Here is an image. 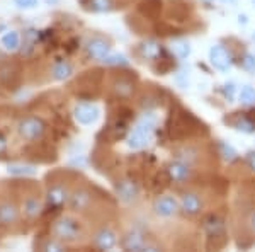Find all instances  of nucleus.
I'll return each instance as SVG.
<instances>
[{
  "label": "nucleus",
  "mask_w": 255,
  "mask_h": 252,
  "mask_svg": "<svg viewBox=\"0 0 255 252\" xmlns=\"http://www.w3.org/2000/svg\"><path fill=\"white\" fill-rule=\"evenodd\" d=\"M51 235L63 244H80L87 237V225L73 215H63L51 225Z\"/></svg>",
  "instance_id": "f257e3e1"
},
{
  "label": "nucleus",
  "mask_w": 255,
  "mask_h": 252,
  "mask_svg": "<svg viewBox=\"0 0 255 252\" xmlns=\"http://www.w3.org/2000/svg\"><path fill=\"white\" fill-rule=\"evenodd\" d=\"M155 126H157V118L151 113L145 114L139 121L136 123V126L133 128V131L128 136V147L133 148V150H139L150 142L151 133H153Z\"/></svg>",
  "instance_id": "f03ea898"
},
{
  "label": "nucleus",
  "mask_w": 255,
  "mask_h": 252,
  "mask_svg": "<svg viewBox=\"0 0 255 252\" xmlns=\"http://www.w3.org/2000/svg\"><path fill=\"white\" fill-rule=\"evenodd\" d=\"M17 135L26 142H36V140H41L46 131V125L44 121L38 116H26L22 119H19L17 126Z\"/></svg>",
  "instance_id": "7ed1b4c3"
},
{
  "label": "nucleus",
  "mask_w": 255,
  "mask_h": 252,
  "mask_svg": "<svg viewBox=\"0 0 255 252\" xmlns=\"http://www.w3.org/2000/svg\"><path fill=\"white\" fill-rule=\"evenodd\" d=\"M94 205V193L90 191L87 186H80V188L73 189L70 194V206H72L73 212H89Z\"/></svg>",
  "instance_id": "20e7f679"
},
{
  "label": "nucleus",
  "mask_w": 255,
  "mask_h": 252,
  "mask_svg": "<svg viewBox=\"0 0 255 252\" xmlns=\"http://www.w3.org/2000/svg\"><path fill=\"white\" fill-rule=\"evenodd\" d=\"M121 246L126 251H158L157 246L150 244L146 241V237L138 230H131L128 232L121 241Z\"/></svg>",
  "instance_id": "39448f33"
},
{
  "label": "nucleus",
  "mask_w": 255,
  "mask_h": 252,
  "mask_svg": "<svg viewBox=\"0 0 255 252\" xmlns=\"http://www.w3.org/2000/svg\"><path fill=\"white\" fill-rule=\"evenodd\" d=\"M94 246L101 251H111L118 246V234L109 227H101L94 234Z\"/></svg>",
  "instance_id": "423d86ee"
},
{
  "label": "nucleus",
  "mask_w": 255,
  "mask_h": 252,
  "mask_svg": "<svg viewBox=\"0 0 255 252\" xmlns=\"http://www.w3.org/2000/svg\"><path fill=\"white\" fill-rule=\"evenodd\" d=\"M111 90L119 99H129L133 97L134 90H136V84H134V80L131 77L118 75L114 77L113 84H111Z\"/></svg>",
  "instance_id": "0eeeda50"
},
{
  "label": "nucleus",
  "mask_w": 255,
  "mask_h": 252,
  "mask_svg": "<svg viewBox=\"0 0 255 252\" xmlns=\"http://www.w3.org/2000/svg\"><path fill=\"white\" fill-rule=\"evenodd\" d=\"M209 61L216 70H221V72H226L230 67H232V55L226 49L223 44H215L211 49H209Z\"/></svg>",
  "instance_id": "6e6552de"
},
{
  "label": "nucleus",
  "mask_w": 255,
  "mask_h": 252,
  "mask_svg": "<svg viewBox=\"0 0 255 252\" xmlns=\"http://www.w3.org/2000/svg\"><path fill=\"white\" fill-rule=\"evenodd\" d=\"M20 210L19 206L10 200H0V225L12 227L19 222Z\"/></svg>",
  "instance_id": "1a4fd4ad"
},
{
  "label": "nucleus",
  "mask_w": 255,
  "mask_h": 252,
  "mask_svg": "<svg viewBox=\"0 0 255 252\" xmlns=\"http://www.w3.org/2000/svg\"><path fill=\"white\" fill-rule=\"evenodd\" d=\"M204 203H203V198L199 196L197 193H184L182 198H180V210H182L186 215H199L203 212Z\"/></svg>",
  "instance_id": "9d476101"
},
{
  "label": "nucleus",
  "mask_w": 255,
  "mask_h": 252,
  "mask_svg": "<svg viewBox=\"0 0 255 252\" xmlns=\"http://www.w3.org/2000/svg\"><path fill=\"white\" fill-rule=\"evenodd\" d=\"M179 210V203L174 196H160L155 200L153 203V212L162 218H168V217H174Z\"/></svg>",
  "instance_id": "9b49d317"
},
{
  "label": "nucleus",
  "mask_w": 255,
  "mask_h": 252,
  "mask_svg": "<svg viewBox=\"0 0 255 252\" xmlns=\"http://www.w3.org/2000/svg\"><path fill=\"white\" fill-rule=\"evenodd\" d=\"M73 114H75V119L80 123V125H92V123H96L99 118V107L96 104L84 102V104H79L75 107Z\"/></svg>",
  "instance_id": "f8f14e48"
},
{
  "label": "nucleus",
  "mask_w": 255,
  "mask_h": 252,
  "mask_svg": "<svg viewBox=\"0 0 255 252\" xmlns=\"http://www.w3.org/2000/svg\"><path fill=\"white\" fill-rule=\"evenodd\" d=\"M191 165L182 162V160H175V162H170L167 165V174L175 183H186V181L191 179Z\"/></svg>",
  "instance_id": "ddd939ff"
},
{
  "label": "nucleus",
  "mask_w": 255,
  "mask_h": 252,
  "mask_svg": "<svg viewBox=\"0 0 255 252\" xmlns=\"http://www.w3.org/2000/svg\"><path fill=\"white\" fill-rule=\"evenodd\" d=\"M138 193H139L138 184L134 183V181H131V179H121L116 184V194H118V198L121 201H125V203H131V201L136 200Z\"/></svg>",
  "instance_id": "4468645a"
},
{
  "label": "nucleus",
  "mask_w": 255,
  "mask_h": 252,
  "mask_svg": "<svg viewBox=\"0 0 255 252\" xmlns=\"http://www.w3.org/2000/svg\"><path fill=\"white\" fill-rule=\"evenodd\" d=\"M87 53L94 60L102 61L108 55H111V44L102 38H94L87 43Z\"/></svg>",
  "instance_id": "2eb2a0df"
},
{
  "label": "nucleus",
  "mask_w": 255,
  "mask_h": 252,
  "mask_svg": "<svg viewBox=\"0 0 255 252\" xmlns=\"http://www.w3.org/2000/svg\"><path fill=\"white\" fill-rule=\"evenodd\" d=\"M204 230L208 232L209 241H215V239H220V237H226L225 223L220 217H218V215H211L209 218H206V222H204Z\"/></svg>",
  "instance_id": "dca6fc26"
},
{
  "label": "nucleus",
  "mask_w": 255,
  "mask_h": 252,
  "mask_svg": "<svg viewBox=\"0 0 255 252\" xmlns=\"http://www.w3.org/2000/svg\"><path fill=\"white\" fill-rule=\"evenodd\" d=\"M20 210H22L24 217L29 218V220H32V218H36L41 213V210H43V205H41V200H39L38 196H36V194H29V196L24 198Z\"/></svg>",
  "instance_id": "f3484780"
},
{
  "label": "nucleus",
  "mask_w": 255,
  "mask_h": 252,
  "mask_svg": "<svg viewBox=\"0 0 255 252\" xmlns=\"http://www.w3.org/2000/svg\"><path fill=\"white\" fill-rule=\"evenodd\" d=\"M68 198L70 196H68L67 188L61 184H53L51 188L48 189V201H49V205H53V206H61Z\"/></svg>",
  "instance_id": "a211bd4d"
},
{
  "label": "nucleus",
  "mask_w": 255,
  "mask_h": 252,
  "mask_svg": "<svg viewBox=\"0 0 255 252\" xmlns=\"http://www.w3.org/2000/svg\"><path fill=\"white\" fill-rule=\"evenodd\" d=\"M72 73H73L72 63H68V61H65V60L56 61L51 67V77L55 78V80H67L68 77H72Z\"/></svg>",
  "instance_id": "6ab92c4d"
},
{
  "label": "nucleus",
  "mask_w": 255,
  "mask_h": 252,
  "mask_svg": "<svg viewBox=\"0 0 255 252\" xmlns=\"http://www.w3.org/2000/svg\"><path fill=\"white\" fill-rule=\"evenodd\" d=\"M7 172L12 176H34L36 167L29 164H9L7 165Z\"/></svg>",
  "instance_id": "aec40b11"
},
{
  "label": "nucleus",
  "mask_w": 255,
  "mask_h": 252,
  "mask_svg": "<svg viewBox=\"0 0 255 252\" xmlns=\"http://www.w3.org/2000/svg\"><path fill=\"white\" fill-rule=\"evenodd\" d=\"M2 46L7 49V51H15L20 46V38L17 31H9L7 34L2 36Z\"/></svg>",
  "instance_id": "412c9836"
},
{
  "label": "nucleus",
  "mask_w": 255,
  "mask_h": 252,
  "mask_svg": "<svg viewBox=\"0 0 255 252\" xmlns=\"http://www.w3.org/2000/svg\"><path fill=\"white\" fill-rule=\"evenodd\" d=\"M172 51H174L179 58H187V56L191 55V46H189L187 41L177 39L172 43Z\"/></svg>",
  "instance_id": "4be33fe9"
},
{
  "label": "nucleus",
  "mask_w": 255,
  "mask_h": 252,
  "mask_svg": "<svg viewBox=\"0 0 255 252\" xmlns=\"http://www.w3.org/2000/svg\"><path fill=\"white\" fill-rule=\"evenodd\" d=\"M141 53H143V56H146V58L155 60V58H158L162 49H160V46L155 43V41H146V43L141 46Z\"/></svg>",
  "instance_id": "5701e85b"
},
{
  "label": "nucleus",
  "mask_w": 255,
  "mask_h": 252,
  "mask_svg": "<svg viewBox=\"0 0 255 252\" xmlns=\"http://www.w3.org/2000/svg\"><path fill=\"white\" fill-rule=\"evenodd\" d=\"M102 61H104L106 65H109V67H128V65H129L126 56L119 55V53H116V55H108Z\"/></svg>",
  "instance_id": "b1692460"
},
{
  "label": "nucleus",
  "mask_w": 255,
  "mask_h": 252,
  "mask_svg": "<svg viewBox=\"0 0 255 252\" xmlns=\"http://www.w3.org/2000/svg\"><path fill=\"white\" fill-rule=\"evenodd\" d=\"M240 102L245 106L255 104V89L252 85H245V87L240 90Z\"/></svg>",
  "instance_id": "393cba45"
},
{
  "label": "nucleus",
  "mask_w": 255,
  "mask_h": 252,
  "mask_svg": "<svg viewBox=\"0 0 255 252\" xmlns=\"http://www.w3.org/2000/svg\"><path fill=\"white\" fill-rule=\"evenodd\" d=\"M235 128H237L238 131H244V133H254V131H255V123L252 121V119L242 116L235 123Z\"/></svg>",
  "instance_id": "a878e982"
},
{
  "label": "nucleus",
  "mask_w": 255,
  "mask_h": 252,
  "mask_svg": "<svg viewBox=\"0 0 255 252\" xmlns=\"http://www.w3.org/2000/svg\"><path fill=\"white\" fill-rule=\"evenodd\" d=\"M41 249L43 251H55V252H60V251H65V244L63 242H60L58 239H55V237H51V239H48L46 242L41 246Z\"/></svg>",
  "instance_id": "bb28decb"
},
{
  "label": "nucleus",
  "mask_w": 255,
  "mask_h": 252,
  "mask_svg": "<svg viewBox=\"0 0 255 252\" xmlns=\"http://www.w3.org/2000/svg\"><path fill=\"white\" fill-rule=\"evenodd\" d=\"M92 10L96 12H109L113 9V2L111 0H90Z\"/></svg>",
  "instance_id": "cd10ccee"
},
{
  "label": "nucleus",
  "mask_w": 255,
  "mask_h": 252,
  "mask_svg": "<svg viewBox=\"0 0 255 252\" xmlns=\"http://www.w3.org/2000/svg\"><path fill=\"white\" fill-rule=\"evenodd\" d=\"M220 147H221V155H223L226 160H233V159H235L237 152H235V148H233L232 145H226V143H221Z\"/></svg>",
  "instance_id": "c85d7f7f"
},
{
  "label": "nucleus",
  "mask_w": 255,
  "mask_h": 252,
  "mask_svg": "<svg viewBox=\"0 0 255 252\" xmlns=\"http://www.w3.org/2000/svg\"><path fill=\"white\" fill-rule=\"evenodd\" d=\"M38 0H15V5L20 7V9H32L36 7Z\"/></svg>",
  "instance_id": "c756f323"
},
{
  "label": "nucleus",
  "mask_w": 255,
  "mask_h": 252,
  "mask_svg": "<svg viewBox=\"0 0 255 252\" xmlns=\"http://www.w3.org/2000/svg\"><path fill=\"white\" fill-rule=\"evenodd\" d=\"M244 67L247 70H255V60L252 55H245V60H244Z\"/></svg>",
  "instance_id": "7c9ffc66"
},
{
  "label": "nucleus",
  "mask_w": 255,
  "mask_h": 252,
  "mask_svg": "<svg viewBox=\"0 0 255 252\" xmlns=\"http://www.w3.org/2000/svg\"><path fill=\"white\" fill-rule=\"evenodd\" d=\"M247 165H249V167L255 172V150L247 154Z\"/></svg>",
  "instance_id": "2f4dec72"
},
{
  "label": "nucleus",
  "mask_w": 255,
  "mask_h": 252,
  "mask_svg": "<svg viewBox=\"0 0 255 252\" xmlns=\"http://www.w3.org/2000/svg\"><path fill=\"white\" fill-rule=\"evenodd\" d=\"M233 92H235V87H233V84H226L225 85V94L228 99H233Z\"/></svg>",
  "instance_id": "473e14b6"
},
{
  "label": "nucleus",
  "mask_w": 255,
  "mask_h": 252,
  "mask_svg": "<svg viewBox=\"0 0 255 252\" xmlns=\"http://www.w3.org/2000/svg\"><path fill=\"white\" fill-rule=\"evenodd\" d=\"M5 150H7V142L3 136H0V154H3Z\"/></svg>",
  "instance_id": "72a5a7b5"
},
{
  "label": "nucleus",
  "mask_w": 255,
  "mask_h": 252,
  "mask_svg": "<svg viewBox=\"0 0 255 252\" xmlns=\"http://www.w3.org/2000/svg\"><path fill=\"white\" fill-rule=\"evenodd\" d=\"M249 223H250V229H252L254 232H255V212H252V215H250Z\"/></svg>",
  "instance_id": "f704fd0d"
},
{
  "label": "nucleus",
  "mask_w": 255,
  "mask_h": 252,
  "mask_svg": "<svg viewBox=\"0 0 255 252\" xmlns=\"http://www.w3.org/2000/svg\"><path fill=\"white\" fill-rule=\"evenodd\" d=\"M58 0H46V3H56Z\"/></svg>",
  "instance_id": "c9c22d12"
},
{
  "label": "nucleus",
  "mask_w": 255,
  "mask_h": 252,
  "mask_svg": "<svg viewBox=\"0 0 255 252\" xmlns=\"http://www.w3.org/2000/svg\"><path fill=\"white\" fill-rule=\"evenodd\" d=\"M221 2H225V3H228V2H233V0H221Z\"/></svg>",
  "instance_id": "e433bc0d"
},
{
  "label": "nucleus",
  "mask_w": 255,
  "mask_h": 252,
  "mask_svg": "<svg viewBox=\"0 0 255 252\" xmlns=\"http://www.w3.org/2000/svg\"><path fill=\"white\" fill-rule=\"evenodd\" d=\"M208 2H209V0H208Z\"/></svg>",
  "instance_id": "4c0bfd02"
}]
</instances>
